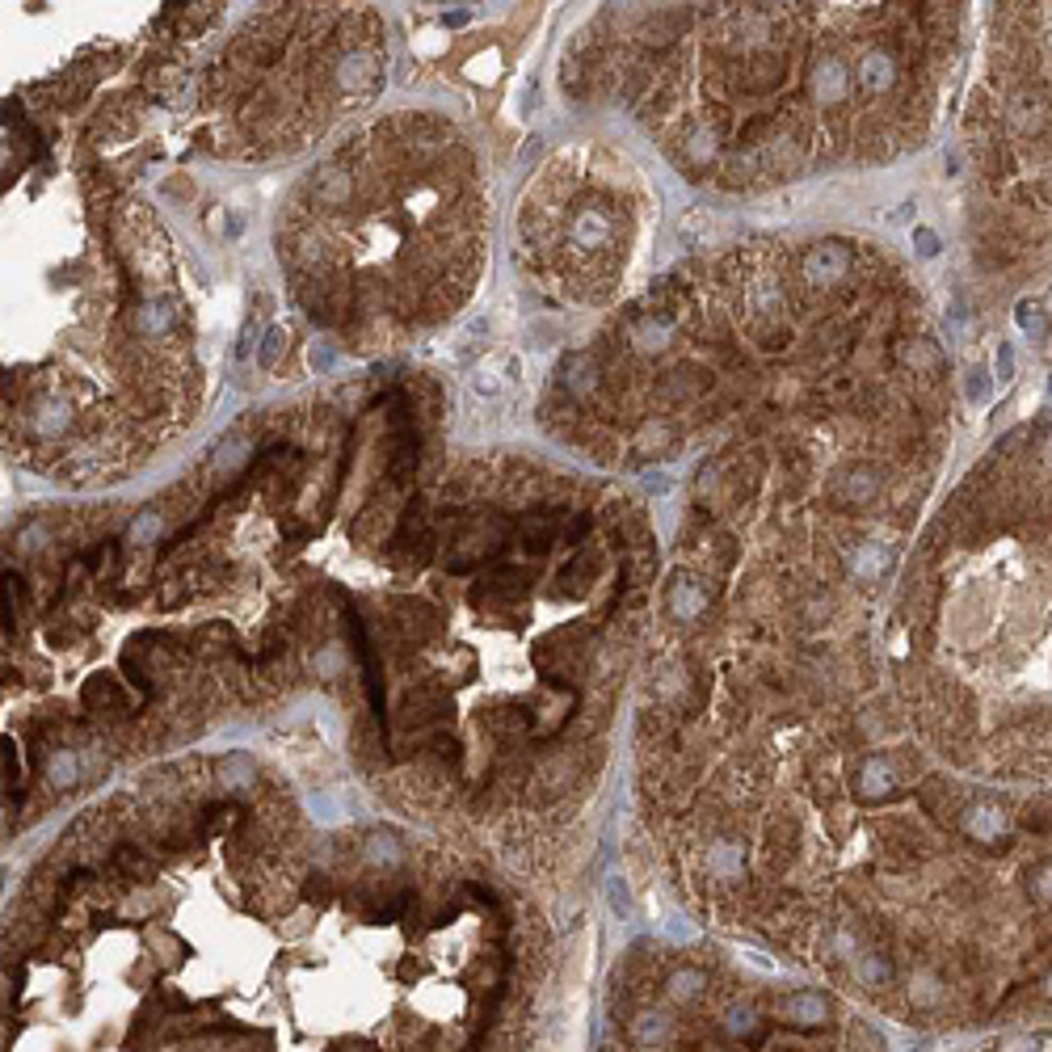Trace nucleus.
Returning <instances> with one entry per match:
<instances>
[{"instance_id": "nucleus-1", "label": "nucleus", "mask_w": 1052, "mask_h": 1052, "mask_svg": "<svg viewBox=\"0 0 1052 1052\" xmlns=\"http://www.w3.org/2000/svg\"><path fill=\"white\" fill-rule=\"evenodd\" d=\"M960 829L981 846H1006L1010 842V817L998 804H968L964 817H960Z\"/></svg>"}, {"instance_id": "nucleus-2", "label": "nucleus", "mask_w": 1052, "mask_h": 1052, "mask_svg": "<svg viewBox=\"0 0 1052 1052\" xmlns=\"http://www.w3.org/2000/svg\"><path fill=\"white\" fill-rule=\"evenodd\" d=\"M1048 114H1052V101L1040 85H1019L1015 97H1010V127L1027 139L1048 127Z\"/></svg>"}, {"instance_id": "nucleus-3", "label": "nucleus", "mask_w": 1052, "mask_h": 1052, "mask_svg": "<svg viewBox=\"0 0 1052 1052\" xmlns=\"http://www.w3.org/2000/svg\"><path fill=\"white\" fill-rule=\"evenodd\" d=\"M779 1015L792 1027H825L829 1015H834V1006H829V998L817 994V989H796V994H787L779 1002Z\"/></svg>"}, {"instance_id": "nucleus-4", "label": "nucleus", "mask_w": 1052, "mask_h": 1052, "mask_svg": "<svg viewBox=\"0 0 1052 1052\" xmlns=\"http://www.w3.org/2000/svg\"><path fill=\"white\" fill-rule=\"evenodd\" d=\"M855 792H859V800H888V796L897 792L893 766H888L880 754L863 758V762H859V775H855Z\"/></svg>"}, {"instance_id": "nucleus-5", "label": "nucleus", "mask_w": 1052, "mask_h": 1052, "mask_svg": "<svg viewBox=\"0 0 1052 1052\" xmlns=\"http://www.w3.org/2000/svg\"><path fill=\"white\" fill-rule=\"evenodd\" d=\"M846 270H851V253H846L842 245H817L813 253H808V261H804V274L813 282H821V287L846 278Z\"/></svg>"}, {"instance_id": "nucleus-6", "label": "nucleus", "mask_w": 1052, "mask_h": 1052, "mask_svg": "<svg viewBox=\"0 0 1052 1052\" xmlns=\"http://www.w3.org/2000/svg\"><path fill=\"white\" fill-rule=\"evenodd\" d=\"M665 994H670V1002H695V998H703L707 994V973L703 968H674L670 977H665Z\"/></svg>"}, {"instance_id": "nucleus-7", "label": "nucleus", "mask_w": 1052, "mask_h": 1052, "mask_svg": "<svg viewBox=\"0 0 1052 1052\" xmlns=\"http://www.w3.org/2000/svg\"><path fill=\"white\" fill-rule=\"evenodd\" d=\"M501 375H518V358H489L484 362V367L476 371V379H472V392H480V396H497L501 388H505V379Z\"/></svg>"}, {"instance_id": "nucleus-8", "label": "nucleus", "mask_w": 1052, "mask_h": 1052, "mask_svg": "<svg viewBox=\"0 0 1052 1052\" xmlns=\"http://www.w3.org/2000/svg\"><path fill=\"white\" fill-rule=\"evenodd\" d=\"M703 606H707V594L699 590V585L691 577H678L674 581V590H670V615L678 619H695L703 615Z\"/></svg>"}, {"instance_id": "nucleus-9", "label": "nucleus", "mask_w": 1052, "mask_h": 1052, "mask_svg": "<svg viewBox=\"0 0 1052 1052\" xmlns=\"http://www.w3.org/2000/svg\"><path fill=\"white\" fill-rule=\"evenodd\" d=\"M670 1031H674V1023L661 1015V1010H644L640 1019H632V1040L640 1044V1048H657V1044H665L670 1040Z\"/></svg>"}, {"instance_id": "nucleus-10", "label": "nucleus", "mask_w": 1052, "mask_h": 1052, "mask_svg": "<svg viewBox=\"0 0 1052 1052\" xmlns=\"http://www.w3.org/2000/svg\"><path fill=\"white\" fill-rule=\"evenodd\" d=\"M859 76H863V85L867 89H893V76H897V64H893V55H884V51H867L863 55V64H859Z\"/></svg>"}, {"instance_id": "nucleus-11", "label": "nucleus", "mask_w": 1052, "mask_h": 1052, "mask_svg": "<svg viewBox=\"0 0 1052 1052\" xmlns=\"http://www.w3.org/2000/svg\"><path fill=\"white\" fill-rule=\"evenodd\" d=\"M880 489V480L872 468H855L851 476H842V501H851V505H863V501H872Z\"/></svg>"}, {"instance_id": "nucleus-12", "label": "nucleus", "mask_w": 1052, "mask_h": 1052, "mask_svg": "<svg viewBox=\"0 0 1052 1052\" xmlns=\"http://www.w3.org/2000/svg\"><path fill=\"white\" fill-rule=\"evenodd\" d=\"M859 981L872 985V989H880V985L893 981V964H888L880 952H863V956H859Z\"/></svg>"}, {"instance_id": "nucleus-13", "label": "nucleus", "mask_w": 1052, "mask_h": 1052, "mask_svg": "<svg viewBox=\"0 0 1052 1052\" xmlns=\"http://www.w3.org/2000/svg\"><path fill=\"white\" fill-rule=\"evenodd\" d=\"M754 1027H758V1010H754L750 1002H741V1006H733V1010L724 1015V1031H728L733 1040H745Z\"/></svg>"}, {"instance_id": "nucleus-14", "label": "nucleus", "mask_w": 1052, "mask_h": 1052, "mask_svg": "<svg viewBox=\"0 0 1052 1052\" xmlns=\"http://www.w3.org/2000/svg\"><path fill=\"white\" fill-rule=\"evenodd\" d=\"M47 775H51V783H55V787H72V783H76V775H80L76 754H72V750L55 754V758L47 762Z\"/></svg>"}, {"instance_id": "nucleus-15", "label": "nucleus", "mask_w": 1052, "mask_h": 1052, "mask_svg": "<svg viewBox=\"0 0 1052 1052\" xmlns=\"http://www.w3.org/2000/svg\"><path fill=\"white\" fill-rule=\"evenodd\" d=\"M1027 893L1036 897V901H1044V905H1052V859H1048V863H1040L1036 872L1027 876Z\"/></svg>"}, {"instance_id": "nucleus-16", "label": "nucleus", "mask_w": 1052, "mask_h": 1052, "mask_svg": "<svg viewBox=\"0 0 1052 1052\" xmlns=\"http://www.w3.org/2000/svg\"><path fill=\"white\" fill-rule=\"evenodd\" d=\"M712 867L720 876H733L737 867H741V846H728V842H720L716 851H712Z\"/></svg>"}, {"instance_id": "nucleus-17", "label": "nucleus", "mask_w": 1052, "mask_h": 1052, "mask_svg": "<svg viewBox=\"0 0 1052 1052\" xmlns=\"http://www.w3.org/2000/svg\"><path fill=\"white\" fill-rule=\"evenodd\" d=\"M219 775H224L228 783H232V779H249V775H253V762H249L245 754H232V758H224V766H219Z\"/></svg>"}, {"instance_id": "nucleus-18", "label": "nucleus", "mask_w": 1052, "mask_h": 1052, "mask_svg": "<svg viewBox=\"0 0 1052 1052\" xmlns=\"http://www.w3.org/2000/svg\"><path fill=\"white\" fill-rule=\"evenodd\" d=\"M371 859H375V863H396V859H400L396 838H388V834H383V838H371Z\"/></svg>"}, {"instance_id": "nucleus-19", "label": "nucleus", "mask_w": 1052, "mask_h": 1052, "mask_svg": "<svg viewBox=\"0 0 1052 1052\" xmlns=\"http://www.w3.org/2000/svg\"><path fill=\"white\" fill-rule=\"evenodd\" d=\"M606 901H611V909L619 918H627L632 914V897H627V888H623V880H615L611 888H606Z\"/></svg>"}, {"instance_id": "nucleus-20", "label": "nucleus", "mask_w": 1052, "mask_h": 1052, "mask_svg": "<svg viewBox=\"0 0 1052 1052\" xmlns=\"http://www.w3.org/2000/svg\"><path fill=\"white\" fill-rule=\"evenodd\" d=\"M1015 320H1019V325H1023L1027 333H1040V303H1031V299H1027V303H1019Z\"/></svg>"}, {"instance_id": "nucleus-21", "label": "nucleus", "mask_w": 1052, "mask_h": 1052, "mask_svg": "<svg viewBox=\"0 0 1052 1052\" xmlns=\"http://www.w3.org/2000/svg\"><path fill=\"white\" fill-rule=\"evenodd\" d=\"M914 1002H918V1006H930V1002H939V981H930V977L914 981Z\"/></svg>"}, {"instance_id": "nucleus-22", "label": "nucleus", "mask_w": 1052, "mask_h": 1052, "mask_svg": "<svg viewBox=\"0 0 1052 1052\" xmlns=\"http://www.w3.org/2000/svg\"><path fill=\"white\" fill-rule=\"evenodd\" d=\"M282 341H287V333H282V329H270V333H266V354H261V367H274V350L282 354Z\"/></svg>"}, {"instance_id": "nucleus-23", "label": "nucleus", "mask_w": 1052, "mask_h": 1052, "mask_svg": "<svg viewBox=\"0 0 1052 1052\" xmlns=\"http://www.w3.org/2000/svg\"><path fill=\"white\" fill-rule=\"evenodd\" d=\"M1002 1052H1040V1040L1036 1036H1015V1040H1006Z\"/></svg>"}, {"instance_id": "nucleus-24", "label": "nucleus", "mask_w": 1052, "mask_h": 1052, "mask_svg": "<svg viewBox=\"0 0 1052 1052\" xmlns=\"http://www.w3.org/2000/svg\"><path fill=\"white\" fill-rule=\"evenodd\" d=\"M918 240H922V253H926V257L939 253V245H935V236H930V232H918Z\"/></svg>"}, {"instance_id": "nucleus-25", "label": "nucleus", "mask_w": 1052, "mask_h": 1052, "mask_svg": "<svg viewBox=\"0 0 1052 1052\" xmlns=\"http://www.w3.org/2000/svg\"><path fill=\"white\" fill-rule=\"evenodd\" d=\"M1044 994H1048V998H1052V973H1048V977H1044Z\"/></svg>"}]
</instances>
